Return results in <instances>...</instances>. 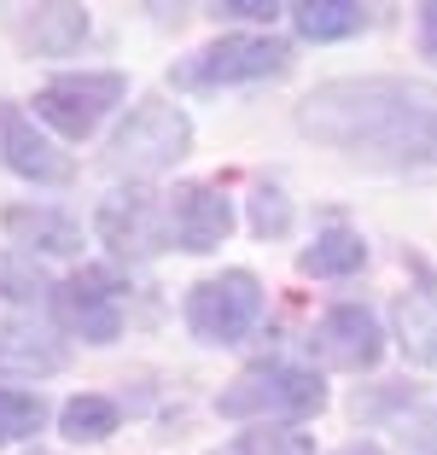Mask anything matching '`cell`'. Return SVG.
Segmentation results:
<instances>
[{"label":"cell","instance_id":"6da1fadb","mask_svg":"<svg viewBox=\"0 0 437 455\" xmlns=\"http://www.w3.org/2000/svg\"><path fill=\"white\" fill-rule=\"evenodd\" d=\"M437 111V88L409 76H345L321 82L315 94L298 106V129L315 134L321 147L345 152H391L402 129L414 117Z\"/></svg>","mask_w":437,"mask_h":455},{"label":"cell","instance_id":"7a4b0ae2","mask_svg":"<svg viewBox=\"0 0 437 455\" xmlns=\"http://www.w3.org/2000/svg\"><path fill=\"white\" fill-rule=\"evenodd\" d=\"M327 386H321L315 368H298V362H257L234 386L216 397V415L227 420H304L321 415Z\"/></svg>","mask_w":437,"mask_h":455},{"label":"cell","instance_id":"3957f363","mask_svg":"<svg viewBox=\"0 0 437 455\" xmlns=\"http://www.w3.org/2000/svg\"><path fill=\"white\" fill-rule=\"evenodd\" d=\"M187 147H193L187 111L170 106V100H140V106L123 117V129L111 134L106 164L117 175H163L187 158Z\"/></svg>","mask_w":437,"mask_h":455},{"label":"cell","instance_id":"277c9868","mask_svg":"<svg viewBox=\"0 0 437 455\" xmlns=\"http://www.w3.org/2000/svg\"><path fill=\"white\" fill-rule=\"evenodd\" d=\"M263 322V281L251 268H222L187 292V327L204 345H239Z\"/></svg>","mask_w":437,"mask_h":455},{"label":"cell","instance_id":"5b68a950","mask_svg":"<svg viewBox=\"0 0 437 455\" xmlns=\"http://www.w3.org/2000/svg\"><path fill=\"white\" fill-rule=\"evenodd\" d=\"M286 65H291V47L274 36H222L187 59L175 70V82L181 88H234V82H268Z\"/></svg>","mask_w":437,"mask_h":455},{"label":"cell","instance_id":"8992f818","mask_svg":"<svg viewBox=\"0 0 437 455\" xmlns=\"http://www.w3.org/2000/svg\"><path fill=\"white\" fill-rule=\"evenodd\" d=\"M123 88H129V82H123L117 70H70V76H53L36 94V117L47 123V129L70 134V140H88V134L99 129V117L123 100Z\"/></svg>","mask_w":437,"mask_h":455},{"label":"cell","instance_id":"52a82bcc","mask_svg":"<svg viewBox=\"0 0 437 455\" xmlns=\"http://www.w3.org/2000/svg\"><path fill=\"white\" fill-rule=\"evenodd\" d=\"M99 240L111 245L117 257H158L163 245L175 240L170 228V199L163 193H146V188H129V193H111L93 216Z\"/></svg>","mask_w":437,"mask_h":455},{"label":"cell","instance_id":"ba28073f","mask_svg":"<svg viewBox=\"0 0 437 455\" xmlns=\"http://www.w3.org/2000/svg\"><path fill=\"white\" fill-rule=\"evenodd\" d=\"M0 164L12 175H24V181H47V188H65L76 175V164L36 129V117L18 100H0Z\"/></svg>","mask_w":437,"mask_h":455},{"label":"cell","instance_id":"9c48e42d","mask_svg":"<svg viewBox=\"0 0 437 455\" xmlns=\"http://www.w3.org/2000/svg\"><path fill=\"white\" fill-rule=\"evenodd\" d=\"M117 292H123V281L111 268H82V275H70L53 292V304H59V315H65V327H76L88 345H111V339L123 333Z\"/></svg>","mask_w":437,"mask_h":455},{"label":"cell","instance_id":"30bf717a","mask_svg":"<svg viewBox=\"0 0 437 455\" xmlns=\"http://www.w3.org/2000/svg\"><path fill=\"white\" fill-rule=\"evenodd\" d=\"M309 350H315L327 368L362 374V368H373V362L385 356V333H379V322H373L362 304H338V309H327V315L315 322Z\"/></svg>","mask_w":437,"mask_h":455},{"label":"cell","instance_id":"8fae6325","mask_svg":"<svg viewBox=\"0 0 437 455\" xmlns=\"http://www.w3.org/2000/svg\"><path fill=\"white\" fill-rule=\"evenodd\" d=\"M170 228H175V245H181V251L204 257L234 234V204H227V193L211 188V181L175 188L170 193Z\"/></svg>","mask_w":437,"mask_h":455},{"label":"cell","instance_id":"7c38bea8","mask_svg":"<svg viewBox=\"0 0 437 455\" xmlns=\"http://www.w3.org/2000/svg\"><path fill=\"white\" fill-rule=\"evenodd\" d=\"M65 368V345L53 327L24 322V315H0V374L18 379H47Z\"/></svg>","mask_w":437,"mask_h":455},{"label":"cell","instance_id":"4fadbf2b","mask_svg":"<svg viewBox=\"0 0 437 455\" xmlns=\"http://www.w3.org/2000/svg\"><path fill=\"white\" fill-rule=\"evenodd\" d=\"M397 345L409 362L437 368V275H420L397 304Z\"/></svg>","mask_w":437,"mask_h":455},{"label":"cell","instance_id":"5bb4252c","mask_svg":"<svg viewBox=\"0 0 437 455\" xmlns=\"http://www.w3.org/2000/svg\"><path fill=\"white\" fill-rule=\"evenodd\" d=\"M0 228L12 234L18 245H36L47 257H76L82 251V228L70 222L65 211H47V204H12L0 216Z\"/></svg>","mask_w":437,"mask_h":455},{"label":"cell","instance_id":"9a60e30c","mask_svg":"<svg viewBox=\"0 0 437 455\" xmlns=\"http://www.w3.org/2000/svg\"><path fill=\"white\" fill-rule=\"evenodd\" d=\"M18 36H24L29 53L65 59V53H76L82 36H88V12H82V6H70V0H59V6H29L24 24H18Z\"/></svg>","mask_w":437,"mask_h":455},{"label":"cell","instance_id":"2e32d148","mask_svg":"<svg viewBox=\"0 0 437 455\" xmlns=\"http://www.w3.org/2000/svg\"><path fill=\"white\" fill-rule=\"evenodd\" d=\"M291 24L304 41H345L356 29H368V6L356 0H304V6H291Z\"/></svg>","mask_w":437,"mask_h":455},{"label":"cell","instance_id":"e0dca14e","mask_svg":"<svg viewBox=\"0 0 437 455\" xmlns=\"http://www.w3.org/2000/svg\"><path fill=\"white\" fill-rule=\"evenodd\" d=\"M117 403L111 397H93V391H82V397H70L65 409H59V432H65L70 443H106L111 432H117Z\"/></svg>","mask_w":437,"mask_h":455},{"label":"cell","instance_id":"ac0fdd59","mask_svg":"<svg viewBox=\"0 0 437 455\" xmlns=\"http://www.w3.org/2000/svg\"><path fill=\"white\" fill-rule=\"evenodd\" d=\"M362 263H368V245H362V234H350V228H327V234L298 257L304 275H356Z\"/></svg>","mask_w":437,"mask_h":455},{"label":"cell","instance_id":"d6986e66","mask_svg":"<svg viewBox=\"0 0 437 455\" xmlns=\"http://www.w3.org/2000/svg\"><path fill=\"white\" fill-rule=\"evenodd\" d=\"M59 286L47 281V268L24 251H0V298L6 304H41V298H53Z\"/></svg>","mask_w":437,"mask_h":455},{"label":"cell","instance_id":"ffe728a7","mask_svg":"<svg viewBox=\"0 0 437 455\" xmlns=\"http://www.w3.org/2000/svg\"><path fill=\"white\" fill-rule=\"evenodd\" d=\"M41 420H47V403H41L36 391L0 386V450L18 443V438H29V432H41Z\"/></svg>","mask_w":437,"mask_h":455},{"label":"cell","instance_id":"44dd1931","mask_svg":"<svg viewBox=\"0 0 437 455\" xmlns=\"http://www.w3.org/2000/svg\"><path fill=\"white\" fill-rule=\"evenodd\" d=\"M385 158H409V164H437V111H425V117H414L409 129L391 140V152Z\"/></svg>","mask_w":437,"mask_h":455},{"label":"cell","instance_id":"7402d4cb","mask_svg":"<svg viewBox=\"0 0 437 455\" xmlns=\"http://www.w3.org/2000/svg\"><path fill=\"white\" fill-rule=\"evenodd\" d=\"M234 455H315L304 432H245L234 438Z\"/></svg>","mask_w":437,"mask_h":455},{"label":"cell","instance_id":"603a6c76","mask_svg":"<svg viewBox=\"0 0 437 455\" xmlns=\"http://www.w3.org/2000/svg\"><path fill=\"white\" fill-rule=\"evenodd\" d=\"M251 228L257 234H286L291 228V204H286V193H274V188H257V199H251Z\"/></svg>","mask_w":437,"mask_h":455},{"label":"cell","instance_id":"cb8c5ba5","mask_svg":"<svg viewBox=\"0 0 437 455\" xmlns=\"http://www.w3.org/2000/svg\"><path fill=\"white\" fill-rule=\"evenodd\" d=\"M216 12H222V18H245V24H268L280 6H274V0H222Z\"/></svg>","mask_w":437,"mask_h":455},{"label":"cell","instance_id":"d4e9b609","mask_svg":"<svg viewBox=\"0 0 437 455\" xmlns=\"http://www.w3.org/2000/svg\"><path fill=\"white\" fill-rule=\"evenodd\" d=\"M420 53L437 65V0H425V6H420Z\"/></svg>","mask_w":437,"mask_h":455},{"label":"cell","instance_id":"484cf974","mask_svg":"<svg viewBox=\"0 0 437 455\" xmlns=\"http://www.w3.org/2000/svg\"><path fill=\"white\" fill-rule=\"evenodd\" d=\"M338 455H385V450H373V443H350V450H338Z\"/></svg>","mask_w":437,"mask_h":455},{"label":"cell","instance_id":"4316f807","mask_svg":"<svg viewBox=\"0 0 437 455\" xmlns=\"http://www.w3.org/2000/svg\"><path fill=\"white\" fill-rule=\"evenodd\" d=\"M216 455H234V443H227V450H216Z\"/></svg>","mask_w":437,"mask_h":455},{"label":"cell","instance_id":"83f0119b","mask_svg":"<svg viewBox=\"0 0 437 455\" xmlns=\"http://www.w3.org/2000/svg\"><path fill=\"white\" fill-rule=\"evenodd\" d=\"M29 455H47V450H29Z\"/></svg>","mask_w":437,"mask_h":455}]
</instances>
